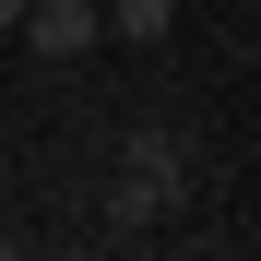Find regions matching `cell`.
<instances>
[{"mask_svg":"<svg viewBox=\"0 0 261 261\" xmlns=\"http://www.w3.org/2000/svg\"><path fill=\"white\" fill-rule=\"evenodd\" d=\"M190 214V143L178 130H130L119 143V190H107V238H154Z\"/></svg>","mask_w":261,"mask_h":261,"instance_id":"cell-1","label":"cell"},{"mask_svg":"<svg viewBox=\"0 0 261 261\" xmlns=\"http://www.w3.org/2000/svg\"><path fill=\"white\" fill-rule=\"evenodd\" d=\"M24 48L36 60H83V48H107V12H95V0H24Z\"/></svg>","mask_w":261,"mask_h":261,"instance_id":"cell-2","label":"cell"},{"mask_svg":"<svg viewBox=\"0 0 261 261\" xmlns=\"http://www.w3.org/2000/svg\"><path fill=\"white\" fill-rule=\"evenodd\" d=\"M107 12V48H166L178 36V0H95Z\"/></svg>","mask_w":261,"mask_h":261,"instance_id":"cell-3","label":"cell"},{"mask_svg":"<svg viewBox=\"0 0 261 261\" xmlns=\"http://www.w3.org/2000/svg\"><path fill=\"white\" fill-rule=\"evenodd\" d=\"M12 24H24V0H0V36H12Z\"/></svg>","mask_w":261,"mask_h":261,"instance_id":"cell-4","label":"cell"}]
</instances>
